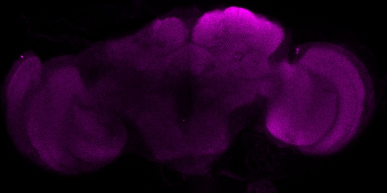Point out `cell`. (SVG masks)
<instances>
[{"instance_id":"277c9868","label":"cell","mask_w":387,"mask_h":193,"mask_svg":"<svg viewBox=\"0 0 387 193\" xmlns=\"http://www.w3.org/2000/svg\"><path fill=\"white\" fill-rule=\"evenodd\" d=\"M228 34L246 38L255 26L259 16L246 8L231 6L223 10Z\"/></svg>"},{"instance_id":"5b68a950","label":"cell","mask_w":387,"mask_h":193,"mask_svg":"<svg viewBox=\"0 0 387 193\" xmlns=\"http://www.w3.org/2000/svg\"><path fill=\"white\" fill-rule=\"evenodd\" d=\"M268 57L250 49L239 60V72L249 78L263 76L268 72L270 68Z\"/></svg>"},{"instance_id":"7a4b0ae2","label":"cell","mask_w":387,"mask_h":193,"mask_svg":"<svg viewBox=\"0 0 387 193\" xmlns=\"http://www.w3.org/2000/svg\"><path fill=\"white\" fill-rule=\"evenodd\" d=\"M223 10L206 12L196 22L192 31L194 44L212 51L227 36Z\"/></svg>"},{"instance_id":"6da1fadb","label":"cell","mask_w":387,"mask_h":193,"mask_svg":"<svg viewBox=\"0 0 387 193\" xmlns=\"http://www.w3.org/2000/svg\"><path fill=\"white\" fill-rule=\"evenodd\" d=\"M147 40L161 50L179 48L184 44L188 30L185 24L175 17L155 20L147 31Z\"/></svg>"},{"instance_id":"3957f363","label":"cell","mask_w":387,"mask_h":193,"mask_svg":"<svg viewBox=\"0 0 387 193\" xmlns=\"http://www.w3.org/2000/svg\"><path fill=\"white\" fill-rule=\"evenodd\" d=\"M284 34L282 29L271 21L259 16L252 31L246 38L250 49L267 57L281 43Z\"/></svg>"}]
</instances>
